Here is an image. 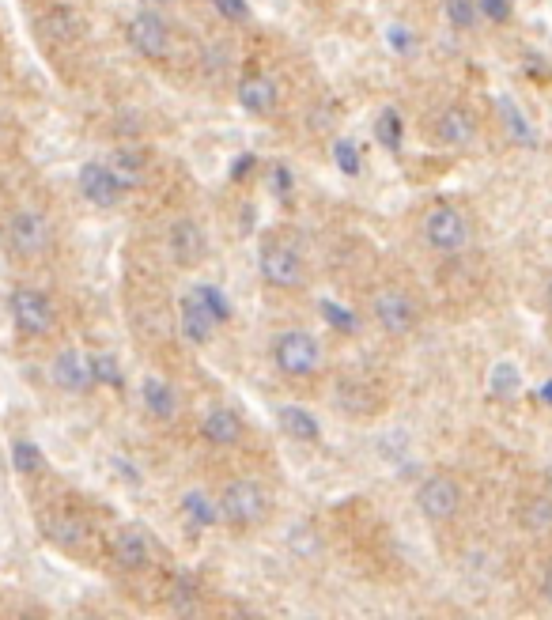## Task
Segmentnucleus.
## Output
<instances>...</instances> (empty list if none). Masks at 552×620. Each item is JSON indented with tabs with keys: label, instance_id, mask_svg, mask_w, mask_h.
Here are the masks:
<instances>
[{
	"label": "nucleus",
	"instance_id": "1",
	"mask_svg": "<svg viewBox=\"0 0 552 620\" xmlns=\"http://www.w3.org/2000/svg\"><path fill=\"white\" fill-rule=\"evenodd\" d=\"M4 239H8V250L23 261H35L42 258L46 250H50L53 242V231H50V220L35 212V208H19L8 216V224H4Z\"/></svg>",
	"mask_w": 552,
	"mask_h": 620
},
{
	"label": "nucleus",
	"instance_id": "2",
	"mask_svg": "<svg viewBox=\"0 0 552 620\" xmlns=\"http://www.w3.org/2000/svg\"><path fill=\"white\" fill-rule=\"evenodd\" d=\"M273 360L284 375L292 379H311L322 367V345L314 341L307 329H284L273 345Z\"/></svg>",
	"mask_w": 552,
	"mask_h": 620
},
{
	"label": "nucleus",
	"instance_id": "3",
	"mask_svg": "<svg viewBox=\"0 0 552 620\" xmlns=\"http://www.w3.org/2000/svg\"><path fill=\"white\" fill-rule=\"evenodd\" d=\"M424 239L435 254H462L469 246V220L462 208L435 205L424 216Z\"/></svg>",
	"mask_w": 552,
	"mask_h": 620
},
{
	"label": "nucleus",
	"instance_id": "4",
	"mask_svg": "<svg viewBox=\"0 0 552 620\" xmlns=\"http://www.w3.org/2000/svg\"><path fill=\"white\" fill-rule=\"evenodd\" d=\"M258 269L265 276V284H273L280 292H292V288H303L307 280V265H303V254L288 246V242H265L258 254Z\"/></svg>",
	"mask_w": 552,
	"mask_h": 620
},
{
	"label": "nucleus",
	"instance_id": "5",
	"mask_svg": "<svg viewBox=\"0 0 552 620\" xmlns=\"http://www.w3.org/2000/svg\"><path fill=\"white\" fill-rule=\"evenodd\" d=\"M265 511H269V500H265L258 481H231L220 492V518L235 530H246V526L261 522Z\"/></svg>",
	"mask_w": 552,
	"mask_h": 620
},
{
	"label": "nucleus",
	"instance_id": "6",
	"mask_svg": "<svg viewBox=\"0 0 552 620\" xmlns=\"http://www.w3.org/2000/svg\"><path fill=\"white\" fill-rule=\"evenodd\" d=\"M371 314H375V322H379L390 337H405V333H413L416 318H420L416 299L413 295H405L401 288H379V292L371 295Z\"/></svg>",
	"mask_w": 552,
	"mask_h": 620
},
{
	"label": "nucleus",
	"instance_id": "7",
	"mask_svg": "<svg viewBox=\"0 0 552 620\" xmlns=\"http://www.w3.org/2000/svg\"><path fill=\"white\" fill-rule=\"evenodd\" d=\"M125 35H129V46L140 53V57H148V61H167V53H171V27L163 23L159 12H137V16L129 19V27H125Z\"/></svg>",
	"mask_w": 552,
	"mask_h": 620
},
{
	"label": "nucleus",
	"instance_id": "8",
	"mask_svg": "<svg viewBox=\"0 0 552 620\" xmlns=\"http://www.w3.org/2000/svg\"><path fill=\"white\" fill-rule=\"evenodd\" d=\"M416 507L424 511V518H432V522H447L462 507V488H458V481L435 473V477H428V481L416 488Z\"/></svg>",
	"mask_w": 552,
	"mask_h": 620
},
{
	"label": "nucleus",
	"instance_id": "9",
	"mask_svg": "<svg viewBox=\"0 0 552 620\" xmlns=\"http://www.w3.org/2000/svg\"><path fill=\"white\" fill-rule=\"evenodd\" d=\"M12 318H16V326L23 329V333H31V337H46L53 329V322H57L53 303L38 292V288H16V292H12Z\"/></svg>",
	"mask_w": 552,
	"mask_h": 620
},
{
	"label": "nucleus",
	"instance_id": "10",
	"mask_svg": "<svg viewBox=\"0 0 552 620\" xmlns=\"http://www.w3.org/2000/svg\"><path fill=\"white\" fill-rule=\"evenodd\" d=\"M53 382L61 386V390H69V394H84L95 386V356H84L80 348H65L50 367Z\"/></svg>",
	"mask_w": 552,
	"mask_h": 620
},
{
	"label": "nucleus",
	"instance_id": "11",
	"mask_svg": "<svg viewBox=\"0 0 552 620\" xmlns=\"http://www.w3.org/2000/svg\"><path fill=\"white\" fill-rule=\"evenodd\" d=\"M80 190L91 205L99 208H114L121 201V182L114 167H106V163H87L84 171H80Z\"/></svg>",
	"mask_w": 552,
	"mask_h": 620
},
{
	"label": "nucleus",
	"instance_id": "12",
	"mask_svg": "<svg viewBox=\"0 0 552 620\" xmlns=\"http://www.w3.org/2000/svg\"><path fill=\"white\" fill-rule=\"evenodd\" d=\"M110 552H114V560H118L121 568L129 571H140L148 568V560H152V537L148 530H140V526H121L114 541H110Z\"/></svg>",
	"mask_w": 552,
	"mask_h": 620
},
{
	"label": "nucleus",
	"instance_id": "13",
	"mask_svg": "<svg viewBox=\"0 0 552 620\" xmlns=\"http://www.w3.org/2000/svg\"><path fill=\"white\" fill-rule=\"evenodd\" d=\"M208 254L205 246V231L193 224L190 216H182V220H174L171 224V258L182 265V269H193V265H201Z\"/></svg>",
	"mask_w": 552,
	"mask_h": 620
},
{
	"label": "nucleus",
	"instance_id": "14",
	"mask_svg": "<svg viewBox=\"0 0 552 620\" xmlns=\"http://www.w3.org/2000/svg\"><path fill=\"white\" fill-rule=\"evenodd\" d=\"M435 133L447 148H469L477 140V121L466 106H447L439 118H435Z\"/></svg>",
	"mask_w": 552,
	"mask_h": 620
},
{
	"label": "nucleus",
	"instance_id": "15",
	"mask_svg": "<svg viewBox=\"0 0 552 620\" xmlns=\"http://www.w3.org/2000/svg\"><path fill=\"white\" fill-rule=\"evenodd\" d=\"M239 106L254 118H265L276 110V84L261 72H250L239 80Z\"/></svg>",
	"mask_w": 552,
	"mask_h": 620
},
{
	"label": "nucleus",
	"instance_id": "16",
	"mask_svg": "<svg viewBox=\"0 0 552 620\" xmlns=\"http://www.w3.org/2000/svg\"><path fill=\"white\" fill-rule=\"evenodd\" d=\"M178 322H182V333H186L190 345H208L212 333H216V314H212L197 295H186V299H182Z\"/></svg>",
	"mask_w": 552,
	"mask_h": 620
},
{
	"label": "nucleus",
	"instance_id": "17",
	"mask_svg": "<svg viewBox=\"0 0 552 620\" xmlns=\"http://www.w3.org/2000/svg\"><path fill=\"white\" fill-rule=\"evenodd\" d=\"M496 114H500L503 129H507V137L515 140V144H522V148H537V129L534 121L522 114V106L507 95V91H500L496 95Z\"/></svg>",
	"mask_w": 552,
	"mask_h": 620
},
{
	"label": "nucleus",
	"instance_id": "18",
	"mask_svg": "<svg viewBox=\"0 0 552 620\" xmlns=\"http://www.w3.org/2000/svg\"><path fill=\"white\" fill-rule=\"evenodd\" d=\"M201 435H205L212 447H235L242 439V420L231 409H212L201 420Z\"/></svg>",
	"mask_w": 552,
	"mask_h": 620
},
{
	"label": "nucleus",
	"instance_id": "19",
	"mask_svg": "<svg viewBox=\"0 0 552 620\" xmlns=\"http://www.w3.org/2000/svg\"><path fill=\"white\" fill-rule=\"evenodd\" d=\"M38 31L46 38H53V42H72L76 31H80V23H76L69 4H53V8H46L42 19H38Z\"/></svg>",
	"mask_w": 552,
	"mask_h": 620
},
{
	"label": "nucleus",
	"instance_id": "20",
	"mask_svg": "<svg viewBox=\"0 0 552 620\" xmlns=\"http://www.w3.org/2000/svg\"><path fill=\"white\" fill-rule=\"evenodd\" d=\"M276 420H280L284 435H292V439H299V443H314V439L322 435L318 420H314L307 409H299V405H284V409L276 413Z\"/></svg>",
	"mask_w": 552,
	"mask_h": 620
},
{
	"label": "nucleus",
	"instance_id": "21",
	"mask_svg": "<svg viewBox=\"0 0 552 620\" xmlns=\"http://www.w3.org/2000/svg\"><path fill=\"white\" fill-rule=\"evenodd\" d=\"M144 409L159 420H171L178 413V394L163 379H144Z\"/></svg>",
	"mask_w": 552,
	"mask_h": 620
},
{
	"label": "nucleus",
	"instance_id": "22",
	"mask_svg": "<svg viewBox=\"0 0 552 620\" xmlns=\"http://www.w3.org/2000/svg\"><path fill=\"white\" fill-rule=\"evenodd\" d=\"M197 605H201V586H197V579H193L190 571H178L171 590V609L182 620H190L197 613Z\"/></svg>",
	"mask_w": 552,
	"mask_h": 620
},
{
	"label": "nucleus",
	"instance_id": "23",
	"mask_svg": "<svg viewBox=\"0 0 552 620\" xmlns=\"http://www.w3.org/2000/svg\"><path fill=\"white\" fill-rule=\"evenodd\" d=\"M182 511H186V518H190L193 526H201V530L224 522V518H220V503H212L205 492H186V496H182Z\"/></svg>",
	"mask_w": 552,
	"mask_h": 620
},
{
	"label": "nucleus",
	"instance_id": "24",
	"mask_svg": "<svg viewBox=\"0 0 552 620\" xmlns=\"http://www.w3.org/2000/svg\"><path fill=\"white\" fill-rule=\"evenodd\" d=\"M518 522H522L530 534H549L552 530V496H534V500L522 503Z\"/></svg>",
	"mask_w": 552,
	"mask_h": 620
},
{
	"label": "nucleus",
	"instance_id": "25",
	"mask_svg": "<svg viewBox=\"0 0 552 620\" xmlns=\"http://www.w3.org/2000/svg\"><path fill=\"white\" fill-rule=\"evenodd\" d=\"M488 390L496 397H515L518 390H522V371H518L515 360H500L496 367H492V375H488Z\"/></svg>",
	"mask_w": 552,
	"mask_h": 620
},
{
	"label": "nucleus",
	"instance_id": "26",
	"mask_svg": "<svg viewBox=\"0 0 552 620\" xmlns=\"http://www.w3.org/2000/svg\"><path fill=\"white\" fill-rule=\"evenodd\" d=\"M375 137H379L382 148H390V152H401V140H405V121L397 114L394 106H386L375 121Z\"/></svg>",
	"mask_w": 552,
	"mask_h": 620
},
{
	"label": "nucleus",
	"instance_id": "27",
	"mask_svg": "<svg viewBox=\"0 0 552 620\" xmlns=\"http://www.w3.org/2000/svg\"><path fill=\"white\" fill-rule=\"evenodd\" d=\"M443 16L454 31H473L481 19V8H477V0H443Z\"/></svg>",
	"mask_w": 552,
	"mask_h": 620
},
{
	"label": "nucleus",
	"instance_id": "28",
	"mask_svg": "<svg viewBox=\"0 0 552 620\" xmlns=\"http://www.w3.org/2000/svg\"><path fill=\"white\" fill-rule=\"evenodd\" d=\"M87 534V526L80 522V518H72V515H57L50 518V537H53V545H80Z\"/></svg>",
	"mask_w": 552,
	"mask_h": 620
},
{
	"label": "nucleus",
	"instance_id": "29",
	"mask_svg": "<svg viewBox=\"0 0 552 620\" xmlns=\"http://www.w3.org/2000/svg\"><path fill=\"white\" fill-rule=\"evenodd\" d=\"M12 465L23 477H35V473H42V450L27 439H19V443H12Z\"/></svg>",
	"mask_w": 552,
	"mask_h": 620
},
{
	"label": "nucleus",
	"instance_id": "30",
	"mask_svg": "<svg viewBox=\"0 0 552 620\" xmlns=\"http://www.w3.org/2000/svg\"><path fill=\"white\" fill-rule=\"evenodd\" d=\"M114 174H118L121 190H133L140 182V174H144V159L137 152H118L114 159Z\"/></svg>",
	"mask_w": 552,
	"mask_h": 620
},
{
	"label": "nucleus",
	"instance_id": "31",
	"mask_svg": "<svg viewBox=\"0 0 552 620\" xmlns=\"http://www.w3.org/2000/svg\"><path fill=\"white\" fill-rule=\"evenodd\" d=\"M193 295H197V299H201V303L216 314V322H227V318H231V303H227V295L220 292V288H212V284H197Z\"/></svg>",
	"mask_w": 552,
	"mask_h": 620
},
{
	"label": "nucleus",
	"instance_id": "32",
	"mask_svg": "<svg viewBox=\"0 0 552 620\" xmlns=\"http://www.w3.org/2000/svg\"><path fill=\"white\" fill-rule=\"evenodd\" d=\"M322 318H326L329 329H337V333H352L356 329V314L348 307H341V303H322Z\"/></svg>",
	"mask_w": 552,
	"mask_h": 620
},
{
	"label": "nucleus",
	"instance_id": "33",
	"mask_svg": "<svg viewBox=\"0 0 552 620\" xmlns=\"http://www.w3.org/2000/svg\"><path fill=\"white\" fill-rule=\"evenodd\" d=\"M333 159H337V167L345 174H360V152H356L352 140H337L333 144Z\"/></svg>",
	"mask_w": 552,
	"mask_h": 620
},
{
	"label": "nucleus",
	"instance_id": "34",
	"mask_svg": "<svg viewBox=\"0 0 552 620\" xmlns=\"http://www.w3.org/2000/svg\"><path fill=\"white\" fill-rule=\"evenodd\" d=\"M477 8H481V16L488 19V23H507V19L515 16L511 0H477Z\"/></svg>",
	"mask_w": 552,
	"mask_h": 620
},
{
	"label": "nucleus",
	"instance_id": "35",
	"mask_svg": "<svg viewBox=\"0 0 552 620\" xmlns=\"http://www.w3.org/2000/svg\"><path fill=\"white\" fill-rule=\"evenodd\" d=\"M386 42H390L397 53H413L416 50V35L409 31V27H401V23H390V27H386Z\"/></svg>",
	"mask_w": 552,
	"mask_h": 620
},
{
	"label": "nucleus",
	"instance_id": "36",
	"mask_svg": "<svg viewBox=\"0 0 552 620\" xmlns=\"http://www.w3.org/2000/svg\"><path fill=\"white\" fill-rule=\"evenodd\" d=\"M95 379L106 386H121V367L114 356H95Z\"/></svg>",
	"mask_w": 552,
	"mask_h": 620
},
{
	"label": "nucleus",
	"instance_id": "37",
	"mask_svg": "<svg viewBox=\"0 0 552 620\" xmlns=\"http://www.w3.org/2000/svg\"><path fill=\"white\" fill-rule=\"evenodd\" d=\"M212 8L224 19H231V23H242V19L250 16V4L246 0H212Z\"/></svg>",
	"mask_w": 552,
	"mask_h": 620
},
{
	"label": "nucleus",
	"instance_id": "38",
	"mask_svg": "<svg viewBox=\"0 0 552 620\" xmlns=\"http://www.w3.org/2000/svg\"><path fill=\"white\" fill-rule=\"evenodd\" d=\"M288 186H292L288 171H284V167H276V193H280V197H288Z\"/></svg>",
	"mask_w": 552,
	"mask_h": 620
},
{
	"label": "nucleus",
	"instance_id": "39",
	"mask_svg": "<svg viewBox=\"0 0 552 620\" xmlns=\"http://www.w3.org/2000/svg\"><path fill=\"white\" fill-rule=\"evenodd\" d=\"M541 598L552 605V568L545 571V579H541Z\"/></svg>",
	"mask_w": 552,
	"mask_h": 620
},
{
	"label": "nucleus",
	"instance_id": "40",
	"mask_svg": "<svg viewBox=\"0 0 552 620\" xmlns=\"http://www.w3.org/2000/svg\"><path fill=\"white\" fill-rule=\"evenodd\" d=\"M250 163H254V155H242V163H235V171H231V174H235V178H242V174L250 171Z\"/></svg>",
	"mask_w": 552,
	"mask_h": 620
},
{
	"label": "nucleus",
	"instance_id": "41",
	"mask_svg": "<svg viewBox=\"0 0 552 620\" xmlns=\"http://www.w3.org/2000/svg\"><path fill=\"white\" fill-rule=\"evenodd\" d=\"M537 397H541L545 405H552V379H549V382H541V390H537Z\"/></svg>",
	"mask_w": 552,
	"mask_h": 620
},
{
	"label": "nucleus",
	"instance_id": "42",
	"mask_svg": "<svg viewBox=\"0 0 552 620\" xmlns=\"http://www.w3.org/2000/svg\"><path fill=\"white\" fill-rule=\"evenodd\" d=\"M231 620H258L254 613H246V609H231Z\"/></svg>",
	"mask_w": 552,
	"mask_h": 620
},
{
	"label": "nucleus",
	"instance_id": "43",
	"mask_svg": "<svg viewBox=\"0 0 552 620\" xmlns=\"http://www.w3.org/2000/svg\"><path fill=\"white\" fill-rule=\"evenodd\" d=\"M19 620H46V617H38V613H23Z\"/></svg>",
	"mask_w": 552,
	"mask_h": 620
},
{
	"label": "nucleus",
	"instance_id": "44",
	"mask_svg": "<svg viewBox=\"0 0 552 620\" xmlns=\"http://www.w3.org/2000/svg\"><path fill=\"white\" fill-rule=\"evenodd\" d=\"M545 299H549V310H552V280H549V288H545Z\"/></svg>",
	"mask_w": 552,
	"mask_h": 620
},
{
	"label": "nucleus",
	"instance_id": "45",
	"mask_svg": "<svg viewBox=\"0 0 552 620\" xmlns=\"http://www.w3.org/2000/svg\"><path fill=\"white\" fill-rule=\"evenodd\" d=\"M0 133H4V121H0Z\"/></svg>",
	"mask_w": 552,
	"mask_h": 620
}]
</instances>
